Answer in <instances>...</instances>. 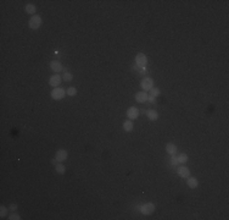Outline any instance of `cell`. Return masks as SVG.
<instances>
[{"instance_id":"1","label":"cell","mask_w":229,"mask_h":220,"mask_svg":"<svg viewBox=\"0 0 229 220\" xmlns=\"http://www.w3.org/2000/svg\"><path fill=\"white\" fill-rule=\"evenodd\" d=\"M41 23H43V20H41V17L39 16V15H33L30 18H29V21H28V26H29V28L30 29H38L40 26H41Z\"/></svg>"},{"instance_id":"2","label":"cell","mask_w":229,"mask_h":220,"mask_svg":"<svg viewBox=\"0 0 229 220\" xmlns=\"http://www.w3.org/2000/svg\"><path fill=\"white\" fill-rule=\"evenodd\" d=\"M50 95H51V98H52L54 100H61V99H63L65 95H66V89H62V88H60V87H56V88H54V89L51 90Z\"/></svg>"},{"instance_id":"3","label":"cell","mask_w":229,"mask_h":220,"mask_svg":"<svg viewBox=\"0 0 229 220\" xmlns=\"http://www.w3.org/2000/svg\"><path fill=\"white\" fill-rule=\"evenodd\" d=\"M135 64H136V66H139L141 70L145 71V66H146V64H147V57H146V55H145L144 53L136 54V56H135Z\"/></svg>"},{"instance_id":"4","label":"cell","mask_w":229,"mask_h":220,"mask_svg":"<svg viewBox=\"0 0 229 220\" xmlns=\"http://www.w3.org/2000/svg\"><path fill=\"white\" fill-rule=\"evenodd\" d=\"M140 87H141V89H143L144 92L152 89V88H153V79L150 78V77H144V78L141 79V82H140Z\"/></svg>"},{"instance_id":"5","label":"cell","mask_w":229,"mask_h":220,"mask_svg":"<svg viewBox=\"0 0 229 220\" xmlns=\"http://www.w3.org/2000/svg\"><path fill=\"white\" fill-rule=\"evenodd\" d=\"M155 204L153 203H151V202H149V203H145V204H143L141 207H140V211H141V214H144V215H151L153 211H155Z\"/></svg>"},{"instance_id":"6","label":"cell","mask_w":229,"mask_h":220,"mask_svg":"<svg viewBox=\"0 0 229 220\" xmlns=\"http://www.w3.org/2000/svg\"><path fill=\"white\" fill-rule=\"evenodd\" d=\"M177 174H178V176H180L181 178H186V177L190 176V170H189V167H186L184 164H180V165L178 166V169H177Z\"/></svg>"},{"instance_id":"7","label":"cell","mask_w":229,"mask_h":220,"mask_svg":"<svg viewBox=\"0 0 229 220\" xmlns=\"http://www.w3.org/2000/svg\"><path fill=\"white\" fill-rule=\"evenodd\" d=\"M61 82H62V77H61L58 73H54V75L49 78V84H50L51 87H54V88L58 87V86L61 84Z\"/></svg>"},{"instance_id":"8","label":"cell","mask_w":229,"mask_h":220,"mask_svg":"<svg viewBox=\"0 0 229 220\" xmlns=\"http://www.w3.org/2000/svg\"><path fill=\"white\" fill-rule=\"evenodd\" d=\"M125 115H127V117H128L129 120H135V119H138V116H139V109H138L136 106H130V108L127 110Z\"/></svg>"},{"instance_id":"9","label":"cell","mask_w":229,"mask_h":220,"mask_svg":"<svg viewBox=\"0 0 229 220\" xmlns=\"http://www.w3.org/2000/svg\"><path fill=\"white\" fill-rule=\"evenodd\" d=\"M67 158H68V153H67L66 149H58V150L55 153V159H56L58 163H63Z\"/></svg>"},{"instance_id":"10","label":"cell","mask_w":229,"mask_h":220,"mask_svg":"<svg viewBox=\"0 0 229 220\" xmlns=\"http://www.w3.org/2000/svg\"><path fill=\"white\" fill-rule=\"evenodd\" d=\"M50 68H51V71H54L55 73H58L60 71L63 70V66H62V64H61L60 61H57V60H51V61H50Z\"/></svg>"},{"instance_id":"11","label":"cell","mask_w":229,"mask_h":220,"mask_svg":"<svg viewBox=\"0 0 229 220\" xmlns=\"http://www.w3.org/2000/svg\"><path fill=\"white\" fill-rule=\"evenodd\" d=\"M147 93L146 92H144V90H141V92H138V93H135V100L138 101V103H145L146 100H147Z\"/></svg>"},{"instance_id":"12","label":"cell","mask_w":229,"mask_h":220,"mask_svg":"<svg viewBox=\"0 0 229 220\" xmlns=\"http://www.w3.org/2000/svg\"><path fill=\"white\" fill-rule=\"evenodd\" d=\"M186 185H188V187H190V188H196V187L199 186V181H197L196 177L189 176V177H186Z\"/></svg>"},{"instance_id":"13","label":"cell","mask_w":229,"mask_h":220,"mask_svg":"<svg viewBox=\"0 0 229 220\" xmlns=\"http://www.w3.org/2000/svg\"><path fill=\"white\" fill-rule=\"evenodd\" d=\"M146 116H147L149 120L156 121L158 119V112L156 110H153V109H149V110H146Z\"/></svg>"},{"instance_id":"14","label":"cell","mask_w":229,"mask_h":220,"mask_svg":"<svg viewBox=\"0 0 229 220\" xmlns=\"http://www.w3.org/2000/svg\"><path fill=\"white\" fill-rule=\"evenodd\" d=\"M166 152L171 155H175L177 154V145L173 143H167L166 144Z\"/></svg>"},{"instance_id":"15","label":"cell","mask_w":229,"mask_h":220,"mask_svg":"<svg viewBox=\"0 0 229 220\" xmlns=\"http://www.w3.org/2000/svg\"><path fill=\"white\" fill-rule=\"evenodd\" d=\"M24 11L28 13V15H35V11H37V7H35V5L34 4H27L26 6H24Z\"/></svg>"},{"instance_id":"16","label":"cell","mask_w":229,"mask_h":220,"mask_svg":"<svg viewBox=\"0 0 229 220\" xmlns=\"http://www.w3.org/2000/svg\"><path fill=\"white\" fill-rule=\"evenodd\" d=\"M133 127H134V125H133V121H132V120H127V121L123 122V130H124L125 132H130V131L133 130Z\"/></svg>"},{"instance_id":"17","label":"cell","mask_w":229,"mask_h":220,"mask_svg":"<svg viewBox=\"0 0 229 220\" xmlns=\"http://www.w3.org/2000/svg\"><path fill=\"white\" fill-rule=\"evenodd\" d=\"M55 170H56V172L60 174V175H63V174L66 172V167H65V165H63L62 163L56 164V165H55Z\"/></svg>"},{"instance_id":"18","label":"cell","mask_w":229,"mask_h":220,"mask_svg":"<svg viewBox=\"0 0 229 220\" xmlns=\"http://www.w3.org/2000/svg\"><path fill=\"white\" fill-rule=\"evenodd\" d=\"M177 159H178V163H179V164H185V163H188V160H189V158H188V155H186L185 153L179 154V155L177 156Z\"/></svg>"},{"instance_id":"19","label":"cell","mask_w":229,"mask_h":220,"mask_svg":"<svg viewBox=\"0 0 229 220\" xmlns=\"http://www.w3.org/2000/svg\"><path fill=\"white\" fill-rule=\"evenodd\" d=\"M66 94L69 95V97L77 95V89H76V87H68V88L66 89Z\"/></svg>"},{"instance_id":"20","label":"cell","mask_w":229,"mask_h":220,"mask_svg":"<svg viewBox=\"0 0 229 220\" xmlns=\"http://www.w3.org/2000/svg\"><path fill=\"white\" fill-rule=\"evenodd\" d=\"M62 79H63V81H66V82H71V81L73 79V75H72L71 72L66 71V72L63 73V76H62Z\"/></svg>"},{"instance_id":"21","label":"cell","mask_w":229,"mask_h":220,"mask_svg":"<svg viewBox=\"0 0 229 220\" xmlns=\"http://www.w3.org/2000/svg\"><path fill=\"white\" fill-rule=\"evenodd\" d=\"M7 209H9V208H6L5 205H1V207H0V218H5V216L7 215Z\"/></svg>"},{"instance_id":"22","label":"cell","mask_w":229,"mask_h":220,"mask_svg":"<svg viewBox=\"0 0 229 220\" xmlns=\"http://www.w3.org/2000/svg\"><path fill=\"white\" fill-rule=\"evenodd\" d=\"M150 90H151V92H150V93H151V95H152V97H155V98H156V97H158V95H160V93H161V92H160V89H158V88H156V87H153V88H152V89H150Z\"/></svg>"},{"instance_id":"23","label":"cell","mask_w":229,"mask_h":220,"mask_svg":"<svg viewBox=\"0 0 229 220\" xmlns=\"http://www.w3.org/2000/svg\"><path fill=\"white\" fill-rule=\"evenodd\" d=\"M9 219H10V220H19L21 216H19L17 213H12V214L9 215Z\"/></svg>"},{"instance_id":"24","label":"cell","mask_w":229,"mask_h":220,"mask_svg":"<svg viewBox=\"0 0 229 220\" xmlns=\"http://www.w3.org/2000/svg\"><path fill=\"white\" fill-rule=\"evenodd\" d=\"M9 209H10V210H12V211H16V210H17V204H15V203H12V204H10V207H9Z\"/></svg>"},{"instance_id":"25","label":"cell","mask_w":229,"mask_h":220,"mask_svg":"<svg viewBox=\"0 0 229 220\" xmlns=\"http://www.w3.org/2000/svg\"><path fill=\"white\" fill-rule=\"evenodd\" d=\"M172 164L173 165H179V163H178V159L174 156V155H172Z\"/></svg>"},{"instance_id":"26","label":"cell","mask_w":229,"mask_h":220,"mask_svg":"<svg viewBox=\"0 0 229 220\" xmlns=\"http://www.w3.org/2000/svg\"><path fill=\"white\" fill-rule=\"evenodd\" d=\"M147 100H149L150 103H155V101H156V98L152 97V95H149V97H147Z\"/></svg>"}]
</instances>
